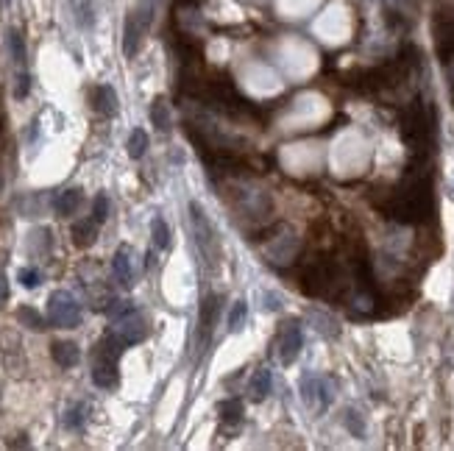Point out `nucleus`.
I'll return each instance as SVG.
<instances>
[{"label": "nucleus", "instance_id": "423d86ee", "mask_svg": "<svg viewBox=\"0 0 454 451\" xmlns=\"http://www.w3.org/2000/svg\"><path fill=\"white\" fill-rule=\"evenodd\" d=\"M190 223H192V237H195L201 254L209 262H218V234H215V228L209 223V218L204 215L201 204H195V201L190 204Z\"/></svg>", "mask_w": 454, "mask_h": 451}, {"label": "nucleus", "instance_id": "cd10ccee", "mask_svg": "<svg viewBox=\"0 0 454 451\" xmlns=\"http://www.w3.org/2000/svg\"><path fill=\"white\" fill-rule=\"evenodd\" d=\"M78 23H81V25H92V11L87 3L78 6Z\"/></svg>", "mask_w": 454, "mask_h": 451}, {"label": "nucleus", "instance_id": "0eeeda50", "mask_svg": "<svg viewBox=\"0 0 454 451\" xmlns=\"http://www.w3.org/2000/svg\"><path fill=\"white\" fill-rule=\"evenodd\" d=\"M126 346H136V343H142L145 340V334H148V323H145V317L139 315L136 310H132L129 315L117 317L115 320V329H112Z\"/></svg>", "mask_w": 454, "mask_h": 451}, {"label": "nucleus", "instance_id": "f3484780", "mask_svg": "<svg viewBox=\"0 0 454 451\" xmlns=\"http://www.w3.org/2000/svg\"><path fill=\"white\" fill-rule=\"evenodd\" d=\"M218 412H221V421L223 423H231V426H240L243 423V404L237 399H226L218 404Z\"/></svg>", "mask_w": 454, "mask_h": 451}, {"label": "nucleus", "instance_id": "5701e85b", "mask_svg": "<svg viewBox=\"0 0 454 451\" xmlns=\"http://www.w3.org/2000/svg\"><path fill=\"white\" fill-rule=\"evenodd\" d=\"M245 315H248V304H245V301H237V304L231 307V312H228V329L237 332V329L245 323Z\"/></svg>", "mask_w": 454, "mask_h": 451}, {"label": "nucleus", "instance_id": "b1692460", "mask_svg": "<svg viewBox=\"0 0 454 451\" xmlns=\"http://www.w3.org/2000/svg\"><path fill=\"white\" fill-rule=\"evenodd\" d=\"M17 281H20L23 287L34 290V287H40V284H42V273L37 271V268H23V271L17 273Z\"/></svg>", "mask_w": 454, "mask_h": 451}, {"label": "nucleus", "instance_id": "39448f33", "mask_svg": "<svg viewBox=\"0 0 454 451\" xmlns=\"http://www.w3.org/2000/svg\"><path fill=\"white\" fill-rule=\"evenodd\" d=\"M47 317L59 329H76L81 326V304L67 290H56L47 298Z\"/></svg>", "mask_w": 454, "mask_h": 451}, {"label": "nucleus", "instance_id": "bb28decb", "mask_svg": "<svg viewBox=\"0 0 454 451\" xmlns=\"http://www.w3.org/2000/svg\"><path fill=\"white\" fill-rule=\"evenodd\" d=\"M28 90H31V76L23 70V73L17 76V84H14V98H17V100H23V98L28 95Z\"/></svg>", "mask_w": 454, "mask_h": 451}, {"label": "nucleus", "instance_id": "f8f14e48", "mask_svg": "<svg viewBox=\"0 0 454 451\" xmlns=\"http://www.w3.org/2000/svg\"><path fill=\"white\" fill-rule=\"evenodd\" d=\"M221 310V295H206L204 304H201V320H198V332H201V343H206L212 326H215V317Z\"/></svg>", "mask_w": 454, "mask_h": 451}, {"label": "nucleus", "instance_id": "412c9836", "mask_svg": "<svg viewBox=\"0 0 454 451\" xmlns=\"http://www.w3.org/2000/svg\"><path fill=\"white\" fill-rule=\"evenodd\" d=\"M126 148H129V156H132V159H142V156L148 153V134H145L142 129H134L132 136H129V145H126Z\"/></svg>", "mask_w": 454, "mask_h": 451}, {"label": "nucleus", "instance_id": "ddd939ff", "mask_svg": "<svg viewBox=\"0 0 454 451\" xmlns=\"http://www.w3.org/2000/svg\"><path fill=\"white\" fill-rule=\"evenodd\" d=\"M81 201H84V192H81L78 187H73V189L59 192V198H56L53 209H56V215H59V218H70V215H76V212H78Z\"/></svg>", "mask_w": 454, "mask_h": 451}, {"label": "nucleus", "instance_id": "393cba45", "mask_svg": "<svg viewBox=\"0 0 454 451\" xmlns=\"http://www.w3.org/2000/svg\"><path fill=\"white\" fill-rule=\"evenodd\" d=\"M106 218H109V198L100 192V195H95V201H92V221L103 223Z\"/></svg>", "mask_w": 454, "mask_h": 451}, {"label": "nucleus", "instance_id": "f03ea898", "mask_svg": "<svg viewBox=\"0 0 454 451\" xmlns=\"http://www.w3.org/2000/svg\"><path fill=\"white\" fill-rule=\"evenodd\" d=\"M123 348H126V343H123L115 332H109V334H103V337L98 340L95 357H92V382H95L98 387H103V390L117 387V382H120L117 360H120Z\"/></svg>", "mask_w": 454, "mask_h": 451}, {"label": "nucleus", "instance_id": "4be33fe9", "mask_svg": "<svg viewBox=\"0 0 454 451\" xmlns=\"http://www.w3.org/2000/svg\"><path fill=\"white\" fill-rule=\"evenodd\" d=\"M17 320H20L25 329H34V332H42V329H45V320H42V315H40L34 307H20V310H17Z\"/></svg>", "mask_w": 454, "mask_h": 451}, {"label": "nucleus", "instance_id": "aec40b11", "mask_svg": "<svg viewBox=\"0 0 454 451\" xmlns=\"http://www.w3.org/2000/svg\"><path fill=\"white\" fill-rule=\"evenodd\" d=\"M151 234H153V245H156L159 251H168V248H170V228H168V223H165L162 218H153V221H151Z\"/></svg>", "mask_w": 454, "mask_h": 451}, {"label": "nucleus", "instance_id": "2eb2a0df", "mask_svg": "<svg viewBox=\"0 0 454 451\" xmlns=\"http://www.w3.org/2000/svg\"><path fill=\"white\" fill-rule=\"evenodd\" d=\"M98 221H78V223L73 226V242H76V248H90L95 245V240H98Z\"/></svg>", "mask_w": 454, "mask_h": 451}, {"label": "nucleus", "instance_id": "a211bd4d", "mask_svg": "<svg viewBox=\"0 0 454 451\" xmlns=\"http://www.w3.org/2000/svg\"><path fill=\"white\" fill-rule=\"evenodd\" d=\"M84 423H87V404H73L64 412V426L70 432H81Z\"/></svg>", "mask_w": 454, "mask_h": 451}, {"label": "nucleus", "instance_id": "9d476101", "mask_svg": "<svg viewBox=\"0 0 454 451\" xmlns=\"http://www.w3.org/2000/svg\"><path fill=\"white\" fill-rule=\"evenodd\" d=\"M92 109L103 117H115L117 115V95L109 84H100L92 90Z\"/></svg>", "mask_w": 454, "mask_h": 451}, {"label": "nucleus", "instance_id": "7ed1b4c3", "mask_svg": "<svg viewBox=\"0 0 454 451\" xmlns=\"http://www.w3.org/2000/svg\"><path fill=\"white\" fill-rule=\"evenodd\" d=\"M399 131L404 136V142L412 145L415 151L429 148L432 145V134H435V112H432V106H426L421 100H412L407 109L402 112Z\"/></svg>", "mask_w": 454, "mask_h": 451}, {"label": "nucleus", "instance_id": "20e7f679", "mask_svg": "<svg viewBox=\"0 0 454 451\" xmlns=\"http://www.w3.org/2000/svg\"><path fill=\"white\" fill-rule=\"evenodd\" d=\"M151 20H153V0H139L136 8L129 11L126 25H123V53H126V59L136 56L145 31L151 28Z\"/></svg>", "mask_w": 454, "mask_h": 451}, {"label": "nucleus", "instance_id": "c85d7f7f", "mask_svg": "<svg viewBox=\"0 0 454 451\" xmlns=\"http://www.w3.org/2000/svg\"><path fill=\"white\" fill-rule=\"evenodd\" d=\"M8 301V281H6V276L0 273V307Z\"/></svg>", "mask_w": 454, "mask_h": 451}, {"label": "nucleus", "instance_id": "f257e3e1", "mask_svg": "<svg viewBox=\"0 0 454 451\" xmlns=\"http://www.w3.org/2000/svg\"><path fill=\"white\" fill-rule=\"evenodd\" d=\"M385 212L399 221V223H426L435 215V201H432V181L424 170L409 168L404 181L390 192V201Z\"/></svg>", "mask_w": 454, "mask_h": 451}, {"label": "nucleus", "instance_id": "1a4fd4ad", "mask_svg": "<svg viewBox=\"0 0 454 451\" xmlns=\"http://www.w3.org/2000/svg\"><path fill=\"white\" fill-rule=\"evenodd\" d=\"M112 273H115V279H117V284L120 287H134V259H132V248L129 245H123V248H117V254H115V259H112Z\"/></svg>", "mask_w": 454, "mask_h": 451}, {"label": "nucleus", "instance_id": "4468645a", "mask_svg": "<svg viewBox=\"0 0 454 451\" xmlns=\"http://www.w3.org/2000/svg\"><path fill=\"white\" fill-rule=\"evenodd\" d=\"M248 393H251V402H265L271 396V370L260 368L254 376H251V385H248Z\"/></svg>", "mask_w": 454, "mask_h": 451}, {"label": "nucleus", "instance_id": "6ab92c4d", "mask_svg": "<svg viewBox=\"0 0 454 451\" xmlns=\"http://www.w3.org/2000/svg\"><path fill=\"white\" fill-rule=\"evenodd\" d=\"M6 37H8V50H11L14 64H17V67H25V40H23V34L11 28Z\"/></svg>", "mask_w": 454, "mask_h": 451}, {"label": "nucleus", "instance_id": "dca6fc26", "mask_svg": "<svg viewBox=\"0 0 454 451\" xmlns=\"http://www.w3.org/2000/svg\"><path fill=\"white\" fill-rule=\"evenodd\" d=\"M151 120H153V126H156L162 134L170 131V109H168L165 98H156V100L151 103Z\"/></svg>", "mask_w": 454, "mask_h": 451}, {"label": "nucleus", "instance_id": "9b49d317", "mask_svg": "<svg viewBox=\"0 0 454 451\" xmlns=\"http://www.w3.org/2000/svg\"><path fill=\"white\" fill-rule=\"evenodd\" d=\"M50 357H53V362H56L59 368H76L78 360H81V351H78V346L70 343V340H56V343L50 346Z\"/></svg>", "mask_w": 454, "mask_h": 451}, {"label": "nucleus", "instance_id": "6e6552de", "mask_svg": "<svg viewBox=\"0 0 454 451\" xmlns=\"http://www.w3.org/2000/svg\"><path fill=\"white\" fill-rule=\"evenodd\" d=\"M301 346H304L301 329H298L296 323H287V326L279 332V337H276V354H279L281 365H290V362H296L298 351H301Z\"/></svg>", "mask_w": 454, "mask_h": 451}, {"label": "nucleus", "instance_id": "a878e982", "mask_svg": "<svg viewBox=\"0 0 454 451\" xmlns=\"http://www.w3.org/2000/svg\"><path fill=\"white\" fill-rule=\"evenodd\" d=\"M346 426L357 435V438H363L365 435V423L363 418H360V412H354V409H346Z\"/></svg>", "mask_w": 454, "mask_h": 451}]
</instances>
